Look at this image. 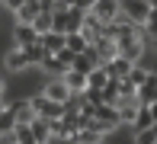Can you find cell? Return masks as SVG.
<instances>
[{
  "label": "cell",
  "mask_w": 157,
  "mask_h": 144,
  "mask_svg": "<svg viewBox=\"0 0 157 144\" xmlns=\"http://www.w3.org/2000/svg\"><path fill=\"white\" fill-rule=\"evenodd\" d=\"M6 103H10V96H6V93H3V96H0V112L6 109Z\"/></svg>",
  "instance_id": "22"
},
{
  "label": "cell",
  "mask_w": 157,
  "mask_h": 144,
  "mask_svg": "<svg viewBox=\"0 0 157 144\" xmlns=\"http://www.w3.org/2000/svg\"><path fill=\"white\" fill-rule=\"evenodd\" d=\"M35 3H39L42 10H55V0H35Z\"/></svg>",
  "instance_id": "20"
},
{
  "label": "cell",
  "mask_w": 157,
  "mask_h": 144,
  "mask_svg": "<svg viewBox=\"0 0 157 144\" xmlns=\"http://www.w3.org/2000/svg\"><path fill=\"white\" fill-rule=\"evenodd\" d=\"M55 58L64 64V67H71V61H74V51H67V48H61V51H55Z\"/></svg>",
  "instance_id": "18"
},
{
  "label": "cell",
  "mask_w": 157,
  "mask_h": 144,
  "mask_svg": "<svg viewBox=\"0 0 157 144\" xmlns=\"http://www.w3.org/2000/svg\"><path fill=\"white\" fill-rule=\"evenodd\" d=\"M0 3H3V6H6V10H10V13H13V10H16V6H23V3H26V0H0Z\"/></svg>",
  "instance_id": "19"
},
{
  "label": "cell",
  "mask_w": 157,
  "mask_h": 144,
  "mask_svg": "<svg viewBox=\"0 0 157 144\" xmlns=\"http://www.w3.org/2000/svg\"><path fill=\"white\" fill-rule=\"evenodd\" d=\"M3 67L10 70V74H23V70H29V61H26L23 48H10V51L3 55Z\"/></svg>",
  "instance_id": "7"
},
{
  "label": "cell",
  "mask_w": 157,
  "mask_h": 144,
  "mask_svg": "<svg viewBox=\"0 0 157 144\" xmlns=\"http://www.w3.org/2000/svg\"><path fill=\"white\" fill-rule=\"evenodd\" d=\"M61 80H64V86H67L71 93H83V90H87V74H83V70L67 67V70L61 74Z\"/></svg>",
  "instance_id": "11"
},
{
  "label": "cell",
  "mask_w": 157,
  "mask_h": 144,
  "mask_svg": "<svg viewBox=\"0 0 157 144\" xmlns=\"http://www.w3.org/2000/svg\"><path fill=\"white\" fill-rule=\"evenodd\" d=\"M93 48H96L99 61H109V58L119 55V45H116V39H112V35H99V39L93 42Z\"/></svg>",
  "instance_id": "12"
},
{
  "label": "cell",
  "mask_w": 157,
  "mask_h": 144,
  "mask_svg": "<svg viewBox=\"0 0 157 144\" xmlns=\"http://www.w3.org/2000/svg\"><path fill=\"white\" fill-rule=\"evenodd\" d=\"M39 10H42V6L35 3V0H26L23 6H16V10H13V19H16V23H32V16H35Z\"/></svg>",
  "instance_id": "13"
},
{
  "label": "cell",
  "mask_w": 157,
  "mask_h": 144,
  "mask_svg": "<svg viewBox=\"0 0 157 144\" xmlns=\"http://www.w3.org/2000/svg\"><path fill=\"white\" fill-rule=\"evenodd\" d=\"M119 13L132 19L135 26H141L144 19H154V3L151 0H119Z\"/></svg>",
  "instance_id": "1"
},
{
  "label": "cell",
  "mask_w": 157,
  "mask_h": 144,
  "mask_svg": "<svg viewBox=\"0 0 157 144\" xmlns=\"http://www.w3.org/2000/svg\"><path fill=\"white\" fill-rule=\"evenodd\" d=\"M77 0H55V6H74Z\"/></svg>",
  "instance_id": "21"
},
{
  "label": "cell",
  "mask_w": 157,
  "mask_h": 144,
  "mask_svg": "<svg viewBox=\"0 0 157 144\" xmlns=\"http://www.w3.org/2000/svg\"><path fill=\"white\" fill-rule=\"evenodd\" d=\"M29 131H32V144H48V138H52V119L32 115L29 119Z\"/></svg>",
  "instance_id": "4"
},
{
  "label": "cell",
  "mask_w": 157,
  "mask_h": 144,
  "mask_svg": "<svg viewBox=\"0 0 157 144\" xmlns=\"http://www.w3.org/2000/svg\"><path fill=\"white\" fill-rule=\"evenodd\" d=\"M3 93H6V83H3V80H0V96H3Z\"/></svg>",
  "instance_id": "23"
},
{
  "label": "cell",
  "mask_w": 157,
  "mask_h": 144,
  "mask_svg": "<svg viewBox=\"0 0 157 144\" xmlns=\"http://www.w3.org/2000/svg\"><path fill=\"white\" fill-rule=\"evenodd\" d=\"M90 13H93L99 23H112V19L119 16V0H96V3L90 6Z\"/></svg>",
  "instance_id": "5"
},
{
  "label": "cell",
  "mask_w": 157,
  "mask_h": 144,
  "mask_svg": "<svg viewBox=\"0 0 157 144\" xmlns=\"http://www.w3.org/2000/svg\"><path fill=\"white\" fill-rule=\"evenodd\" d=\"M23 55H26V61H29V67H39L42 58H45V48H42V45H39V39H35L32 45H26V48H23Z\"/></svg>",
  "instance_id": "15"
},
{
  "label": "cell",
  "mask_w": 157,
  "mask_h": 144,
  "mask_svg": "<svg viewBox=\"0 0 157 144\" xmlns=\"http://www.w3.org/2000/svg\"><path fill=\"white\" fill-rule=\"evenodd\" d=\"M32 29H35V35H42V32H48L52 29V10H39L32 16Z\"/></svg>",
  "instance_id": "16"
},
{
  "label": "cell",
  "mask_w": 157,
  "mask_h": 144,
  "mask_svg": "<svg viewBox=\"0 0 157 144\" xmlns=\"http://www.w3.org/2000/svg\"><path fill=\"white\" fill-rule=\"evenodd\" d=\"M26 103L32 106V112H35V115H45V119H58V115H61V103L48 99L42 90H39V93H32V96L26 99Z\"/></svg>",
  "instance_id": "2"
},
{
  "label": "cell",
  "mask_w": 157,
  "mask_h": 144,
  "mask_svg": "<svg viewBox=\"0 0 157 144\" xmlns=\"http://www.w3.org/2000/svg\"><path fill=\"white\" fill-rule=\"evenodd\" d=\"M35 39H39V35H35L32 23H16L13 26V48H26V45H32Z\"/></svg>",
  "instance_id": "8"
},
{
  "label": "cell",
  "mask_w": 157,
  "mask_h": 144,
  "mask_svg": "<svg viewBox=\"0 0 157 144\" xmlns=\"http://www.w3.org/2000/svg\"><path fill=\"white\" fill-rule=\"evenodd\" d=\"M154 99H157V77H154V70H151L144 80L135 86V103H138V106H151Z\"/></svg>",
  "instance_id": "3"
},
{
  "label": "cell",
  "mask_w": 157,
  "mask_h": 144,
  "mask_svg": "<svg viewBox=\"0 0 157 144\" xmlns=\"http://www.w3.org/2000/svg\"><path fill=\"white\" fill-rule=\"evenodd\" d=\"M42 93H45L48 99H55V103H61V106L67 103V96H71V90L64 86V80H61V77H52V80L42 86Z\"/></svg>",
  "instance_id": "9"
},
{
  "label": "cell",
  "mask_w": 157,
  "mask_h": 144,
  "mask_svg": "<svg viewBox=\"0 0 157 144\" xmlns=\"http://www.w3.org/2000/svg\"><path fill=\"white\" fill-rule=\"evenodd\" d=\"M87 45H90V42L80 35V29H77V32H64V48H67V51L77 55V51H83Z\"/></svg>",
  "instance_id": "14"
},
{
  "label": "cell",
  "mask_w": 157,
  "mask_h": 144,
  "mask_svg": "<svg viewBox=\"0 0 157 144\" xmlns=\"http://www.w3.org/2000/svg\"><path fill=\"white\" fill-rule=\"evenodd\" d=\"M39 45L45 48V55H55L64 48V32H58V29H48V32L39 35Z\"/></svg>",
  "instance_id": "10"
},
{
  "label": "cell",
  "mask_w": 157,
  "mask_h": 144,
  "mask_svg": "<svg viewBox=\"0 0 157 144\" xmlns=\"http://www.w3.org/2000/svg\"><path fill=\"white\" fill-rule=\"evenodd\" d=\"M132 141H138V144H154L157 141V125H151V128H141V131H135V138Z\"/></svg>",
  "instance_id": "17"
},
{
  "label": "cell",
  "mask_w": 157,
  "mask_h": 144,
  "mask_svg": "<svg viewBox=\"0 0 157 144\" xmlns=\"http://www.w3.org/2000/svg\"><path fill=\"white\" fill-rule=\"evenodd\" d=\"M151 125H157L154 103L151 106H138V112H135V119H132V131H141V128H151Z\"/></svg>",
  "instance_id": "6"
}]
</instances>
